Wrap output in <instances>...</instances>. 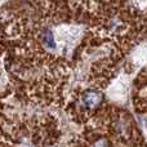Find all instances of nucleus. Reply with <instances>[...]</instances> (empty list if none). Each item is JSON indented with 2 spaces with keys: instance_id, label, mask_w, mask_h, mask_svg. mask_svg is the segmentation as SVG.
Listing matches in <instances>:
<instances>
[{
  "instance_id": "nucleus-1",
  "label": "nucleus",
  "mask_w": 147,
  "mask_h": 147,
  "mask_svg": "<svg viewBox=\"0 0 147 147\" xmlns=\"http://www.w3.org/2000/svg\"><path fill=\"white\" fill-rule=\"evenodd\" d=\"M103 103V94L97 89H86L80 96V106L85 111H94Z\"/></svg>"
},
{
  "instance_id": "nucleus-2",
  "label": "nucleus",
  "mask_w": 147,
  "mask_h": 147,
  "mask_svg": "<svg viewBox=\"0 0 147 147\" xmlns=\"http://www.w3.org/2000/svg\"><path fill=\"white\" fill-rule=\"evenodd\" d=\"M141 80H142V85L140 86L136 102H137L138 110L147 114V70L141 74Z\"/></svg>"
},
{
  "instance_id": "nucleus-3",
  "label": "nucleus",
  "mask_w": 147,
  "mask_h": 147,
  "mask_svg": "<svg viewBox=\"0 0 147 147\" xmlns=\"http://www.w3.org/2000/svg\"><path fill=\"white\" fill-rule=\"evenodd\" d=\"M41 39H43V43L45 44V45H48V47H52L53 48L54 47V36H53V34L49 30H45L43 32V35H41Z\"/></svg>"
}]
</instances>
